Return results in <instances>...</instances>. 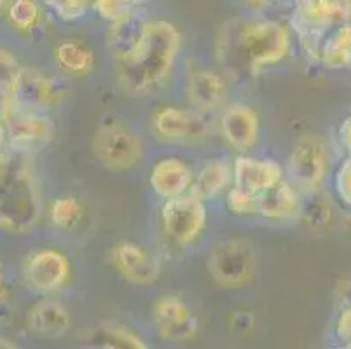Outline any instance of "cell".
<instances>
[{
	"instance_id": "6da1fadb",
	"label": "cell",
	"mask_w": 351,
	"mask_h": 349,
	"mask_svg": "<svg viewBox=\"0 0 351 349\" xmlns=\"http://www.w3.org/2000/svg\"><path fill=\"white\" fill-rule=\"evenodd\" d=\"M292 51V34L278 19L248 18L229 21L219 35L217 53L234 77H255L278 65Z\"/></svg>"
},
{
	"instance_id": "7a4b0ae2",
	"label": "cell",
	"mask_w": 351,
	"mask_h": 349,
	"mask_svg": "<svg viewBox=\"0 0 351 349\" xmlns=\"http://www.w3.org/2000/svg\"><path fill=\"white\" fill-rule=\"evenodd\" d=\"M182 47V35L166 19L147 21L142 43L119 60L121 82L132 93H151L170 77Z\"/></svg>"
},
{
	"instance_id": "3957f363",
	"label": "cell",
	"mask_w": 351,
	"mask_h": 349,
	"mask_svg": "<svg viewBox=\"0 0 351 349\" xmlns=\"http://www.w3.org/2000/svg\"><path fill=\"white\" fill-rule=\"evenodd\" d=\"M43 203L34 175L25 166L0 168V229L5 232H30L39 222Z\"/></svg>"
},
{
	"instance_id": "277c9868",
	"label": "cell",
	"mask_w": 351,
	"mask_h": 349,
	"mask_svg": "<svg viewBox=\"0 0 351 349\" xmlns=\"http://www.w3.org/2000/svg\"><path fill=\"white\" fill-rule=\"evenodd\" d=\"M95 158L112 171L132 169L143 156V145L136 131L117 115H105L93 134Z\"/></svg>"
},
{
	"instance_id": "5b68a950",
	"label": "cell",
	"mask_w": 351,
	"mask_h": 349,
	"mask_svg": "<svg viewBox=\"0 0 351 349\" xmlns=\"http://www.w3.org/2000/svg\"><path fill=\"white\" fill-rule=\"evenodd\" d=\"M161 222L168 239L180 248H187L203 234L208 222L205 201L193 191L165 200L161 208Z\"/></svg>"
},
{
	"instance_id": "8992f818",
	"label": "cell",
	"mask_w": 351,
	"mask_h": 349,
	"mask_svg": "<svg viewBox=\"0 0 351 349\" xmlns=\"http://www.w3.org/2000/svg\"><path fill=\"white\" fill-rule=\"evenodd\" d=\"M327 147L317 136H304L290 152L287 173L290 184L304 194H315L324 185L328 175Z\"/></svg>"
},
{
	"instance_id": "52a82bcc",
	"label": "cell",
	"mask_w": 351,
	"mask_h": 349,
	"mask_svg": "<svg viewBox=\"0 0 351 349\" xmlns=\"http://www.w3.org/2000/svg\"><path fill=\"white\" fill-rule=\"evenodd\" d=\"M206 265L215 283L228 288L241 287L254 274V248L243 239H224L210 250Z\"/></svg>"
},
{
	"instance_id": "ba28073f",
	"label": "cell",
	"mask_w": 351,
	"mask_h": 349,
	"mask_svg": "<svg viewBox=\"0 0 351 349\" xmlns=\"http://www.w3.org/2000/svg\"><path fill=\"white\" fill-rule=\"evenodd\" d=\"M66 95V86L56 77L34 69H21L11 91V107L16 110L44 112L58 107Z\"/></svg>"
},
{
	"instance_id": "9c48e42d",
	"label": "cell",
	"mask_w": 351,
	"mask_h": 349,
	"mask_svg": "<svg viewBox=\"0 0 351 349\" xmlns=\"http://www.w3.org/2000/svg\"><path fill=\"white\" fill-rule=\"evenodd\" d=\"M4 139L16 152L34 154L46 149L54 136V123L44 112H27L9 108L2 121Z\"/></svg>"
},
{
	"instance_id": "30bf717a",
	"label": "cell",
	"mask_w": 351,
	"mask_h": 349,
	"mask_svg": "<svg viewBox=\"0 0 351 349\" xmlns=\"http://www.w3.org/2000/svg\"><path fill=\"white\" fill-rule=\"evenodd\" d=\"M69 278V257L60 250H35L25 257L23 280L32 292L39 293V296H51V293L62 290Z\"/></svg>"
},
{
	"instance_id": "8fae6325",
	"label": "cell",
	"mask_w": 351,
	"mask_h": 349,
	"mask_svg": "<svg viewBox=\"0 0 351 349\" xmlns=\"http://www.w3.org/2000/svg\"><path fill=\"white\" fill-rule=\"evenodd\" d=\"M152 320L159 335L168 342H186L196 337L199 330L197 316L191 311L186 300L175 293H166L156 299Z\"/></svg>"
},
{
	"instance_id": "7c38bea8",
	"label": "cell",
	"mask_w": 351,
	"mask_h": 349,
	"mask_svg": "<svg viewBox=\"0 0 351 349\" xmlns=\"http://www.w3.org/2000/svg\"><path fill=\"white\" fill-rule=\"evenodd\" d=\"M156 134L166 142L193 143L208 136V124L196 110L168 105L152 115Z\"/></svg>"
},
{
	"instance_id": "4fadbf2b",
	"label": "cell",
	"mask_w": 351,
	"mask_h": 349,
	"mask_svg": "<svg viewBox=\"0 0 351 349\" xmlns=\"http://www.w3.org/2000/svg\"><path fill=\"white\" fill-rule=\"evenodd\" d=\"M114 267L133 285H152L161 276V262L151 250L135 241H119L112 248Z\"/></svg>"
},
{
	"instance_id": "5bb4252c",
	"label": "cell",
	"mask_w": 351,
	"mask_h": 349,
	"mask_svg": "<svg viewBox=\"0 0 351 349\" xmlns=\"http://www.w3.org/2000/svg\"><path fill=\"white\" fill-rule=\"evenodd\" d=\"M220 133L231 149L247 154L261 134V121L254 107L247 104L229 105L220 115Z\"/></svg>"
},
{
	"instance_id": "9a60e30c",
	"label": "cell",
	"mask_w": 351,
	"mask_h": 349,
	"mask_svg": "<svg viewBox=\"0 0 351 349\" xmlns=\"http://www.w3.org/2000/svg\"><path fill=\"white\" fill-rule=\"evenodd\" d=\"M285 178V169L274 159H258L241 154L232 161V187L261 194Z\"/></svg>"
},
{
	"instance_id": "2e32d148",
	"label": "cell",
	"mask_w": 351,
	"mask_h": 349,
	"mask_svg": "<svg viewBox=\"0 0 351 349\" xmlns=\"http://www.w3.org/2000/svg\"><path fill=\"white\" fill-rule=\"evenodd\" d=\"M194 171L184 159L168 156L151 168L149 185L156 196L162 201L186 194L193 189Z\"/></svg>"
},
{
	"instance_id": "e0dca14e",
	"label": "cell",
	"mask_w": 351,
	"mask_h": 349,
	"mask_svg": "<svg viewBox=\"0 0 351 349\" xmlns=\"http://www.w3.org/2000/svg\"><path fill=\"white\" fill-rule=\"evenodd\" d=\"M301 192L283 178L267 191L257 194V215L269 220H299L302 215Z\"/></svg>"
},
{
	"instance_id": "ac0fdd59",
	"label": "cell",
	"mask_w": 351,
	"mask_h": 349,
	"mask_svg": "<svg viewBox=\"0 0 351 349\" xmlns=\"http://www.w3.org/2000/svg\"><path fill=\"white\" fill-rule=\"evenodd\" d=\"M28 330L37 337L56 339L70 328V313L62 302L43 299L32 306L27 315Z\"/></svg>"
},
{
	"instance_id": "d6986e66",
	"label": "cell",
	"mask_w": 351,
	"mask_h": 349,
	"mask_svg": "<svg viewBox=\"0 0 351 349\" xmlns=\"http://www.w3.org/2000/svg\"><path fill=\"white\" fill-rule=\"evenodd\" d=\"M187 95L197 112H213L224 105L228 86L219 73L212 70H196L189 77Z\"/></svg>"
},
{
	"instance_id": "ffe728a7",
	"label": "cell",
	"mask_w": 351,
	"mask_h": 349,
	"mask_svg": "<svg viewBox=\"0 0 351 349\" xmlns=\"http://www.w3.org/2000/svg\"><path fill=\"white\" fill-rule=\"evenodd\" d=\"M145 27L147 21L136 9L128 12L126 16L119 18L114 23H110L107 44L108 49L112 51L114 56L117 58V62L130 56L138 47V44L142 43L143 34H145Z\"/></svg>"
},
{
	"instance_id": "44dd1931",
	"label": "cell",
	"mask_w": 351,
	"mask_h": 349,
	"mask_svg": "<svg viewBox=\"0 0 351 349\" xmlns=\"http://www.w3.org/2000/svg\"><path fill=\"white\" fill-rule=\"evenodd\" d=\"M232 185V165L222 158L206 159L199 171L194 175V184L191 191L203 201L213 200Z\"/></svg>"
},
{
	"instance_id": "7402d4cb",
	"label": "cell",
	"mask_w": 351,
	"mask_h": 349,
	"mask_svg": "<svg viewBox=\"0 0 351 349\" xmlns=\"http://www.w3.org/2000/svg\"><path fill=\"white\" fill-rule=\"evenodd\" d=\"M318 62L327 69H351V21L330 28L320 44Z\"/></svg>"
},
{
	"instance_id": "603a6c76",
	"label": "cell",
	"mask_w": 351,
	"mask_h": 349,
	"mask_svg": "<svg viewBox=\"0 0 351 349\" xmlns=\"http://www.w3.org/2000/svg\"><path fill=\"white\" fill-rule=\"evenodd\" d=\"M53 54L60 69L72 75H86L95 67L93 49L77 40H63L54 47Z\"/></svg>"
},
{
	"instance_id": "cb8c5ba5",
	"label": "cell",
	"mask_w": 351,
	"mask_h": 349,
	"mask_svg": "<svg viewBox=\"0 0 351 349\" xmlns=\"http://www.w3.org/2000/svg\"><path fill=\"white\" fill-rule=\"evenodd\" d=\"M93 342H97L100 348H147L145 341L140 335H136L130 326H124L121 323H101Z\"/></svg>"
},
{
	"instance_id": "d4e9b609",
	"label": "cell",
	"mask_w": 351,
	"mask_h": 349,
	"mask_svg": "<svg viewBox=\"0 0 351 349\" xmlns=\"http://www.w3.org/2000/svg\"><path fill=\"white\" fill-rule=\"evenodd\" d=\"M84 219V204L75 196H62L49 208V220L56 229L72 230Z\"/></svg>"
},
{
	"instance_id": "484cf974",
	"label": "cell",
	"mask_w": 351,
	"mask_h": 349,
	"mask_svg": "<svg viewBox=\"0 0 351 349\" xmlns=\"http://www.w3.org/2000/svg\"><path fill=\"white\" fill-rule=\"evenodd\" d=\"M43 4L65 23H75L93 9V0H43Z\"/></svg>"
},
{
	"instance_id": "4316f807",
	"label": "cell",
	"mask_w": 351,
	"mask_h": 349,
	"mask_svg": "<svg viewBox=\"0 0 351 349\" xmlns=\"http://www.w3.org/2000/svg\"><path fill=\"white\" fill-rule=\"evenodd\" d=\"M9 19L20 30H32L40 21V5L37 0H14L9 8Z\"/></svg>"
},
{
	"instance_id": "83f0119b",
	"label": "cell",
	"mask_w": 351,
	"mask_h": 349,
	"mask_svg": "<svg viewBox=\"0 0 351 349\" xmlns=\"http://www.w3.org/2000/svg\"><path fill=\"white\" fill-rule=\"evenodd\" d=\"M226 204L234 215H257V194H250L238 187H231L226 194Z\"/></svg>"
},
{
	"instance_id": "f1b7e54d",
	"label": "cell",
	"mask_w": 351,
	"mask_h": 349,
	"mask_svg": "<svg viewBox=\"0 0 351 349\" xmlns=\"http://www.w3.org/2000/svg\"><path fill=\"white\" fill-rule=\"evenodd\" d=\"M20 72V63L14 54L9 53L8 49H0V91L11 96Z\"/></svg>"
},
{
	"instance_id": "f546056e",
	"label": "cell",
	"mask_w": 351,
	"mask_h": 349,
	"mask_svg": "<svg viewBox=\"0 0 351 349\" xmlns=\"http://www.w3.org/2000/svg\"><path fill=\"white\" fill-rule=\"evenodd\" d=\"M334 27L351 21V0H315Z\"/></svg>"
},
{
	"instance_id": "4dcf8cb0",
	"label": "cell",
	"mask_w": 351,
	"mask_h": 349,
	"mask_svg": "<svg viewBox=\"0 0 351 349\" xmlns=\"http://www.w3.org/2000/svg\"><path fill=\"white\" fill-rule=\"evenodd\" d=\"M93 9L108 23H114L119 18L126 16L128 12L135 11L124 0H93Z\"/></svg>"
},
{
	"instance_id": "1f68e13d",
	"label": "cell",
	"mask_w": 351,
	"mask_h": 349,
	"mask_svg": "<svg viewBox=\"0 0 351 349\" xmlns=\"http://www.w3.org/2000/svg\"><path fill=\"white\" fill-rule=\"evenodd\" d=\"M334 187H336L337 197L351 208V154H348V158L337 168L336 177H334Z\"/></svg>"
},
{
	"instance_id": "d6a6232c",
	"label": "cell",
	"mask_w": 351,
	"mask_h": 349,
	"mask_svg": "<svg viewBox=\"0 0 351 349\" xmlns=\"http://www.w3.org/2000/svg\"><path fill=\"white\" fill-rule=\"evenodd\" d=\"M334 334H336V341L341 346L351 348V307L341 309L339 316H337Z\"/></svg>"
},
{
	"instance_id": "836d02e7",
	"label": "cell",
	"mask_w": 351,
	"mask_h": 349,
	"mask_svg": "<svg viewBox=\"0 0 351 349\" xmlns=\"http://www.w3.org/2000/svg\"><path fill=\"white\" fill-rule=\"evenodd\" d=\"M336 300L339 304L341 309H348L351 307V281L341 283L336 292Z\"/></svg>"
},
{
	"instance_id": "e575fe53",
	"label": "cell",
	"mask_w": 351,
	"mask_h": 349,
	"mask_svg": "<svg viewBox=\"0 0 351 349\" xmlns=\"http://www.w3.org/2000/svg\"><path fill=\"white\" fill-rule=\"evenodd\" d=\"M339 142L348 154H351V114L343 121L339 128Z\"/></svg>"
},
{
	"instance_id": "d590c367",
	"label": "cell",
	"mask_w": 351,
	"mask_h": 349,
	"mask_svg": "<svg viewBox=\"0 0 351 349\" xmlns=\"http://www.w3.org/2000/svg\"><path fill=\"white\" fill-rule=\"evenodd\" d=\"M9 108H11V96L0 91V124H2L4 117L8 115Z\"/></svg>"
},
{
	"instance_id": "8d00e7d4",
	"label": "cell",
	"mask_w": 351,
	"mask_h": 349,
	"mask_svg": "<svg viewBox=\"0 0 351 349\" xmlns=\"http://www.w3.org/2000/svg\"><path fill=\"white\" fill-rule=\"evenodd\" d=\"M124 2H126V4L130 5L132 9H136V8H140V5H142L145 0H124Z\"/></svg>"
},
{
	"instance_id": "74e56055",
	"label": "cell",
	"mask_w": 351,
	"mask_h": 349,
	"mask_svg": "<svg viewBox=\"0 0 351 349\" xmlns=\"http://www.w3.org/2000/svg\"><path fill=\"white\" fill-rule=\"evenodd\" d=\"M247 4L254 5V8H263L264 4H267V0H247Z\"/></svg>"
},
{
	"instance_id": "f35d334b",
	"label": "cell",
	"mask_w": 351,
	"mask_h": 349,
	"mask_svg": "<svg viewBox=\"0 0 351 349\" xmlns=\"http://www.w3.org/2000/svg\"><path fill=\"white\" fill-rule=\"evenodd\" d=\"M2 290H4V278H2V264H0V297H2Z\"/></svg>"
},
{
	"instance_id": "ab89813d",
	"label": "cell",
	"mask_w": 351,
	"mask_h": 349,
	"mask_svg": "<svg viewBox=\"0 0 351 349\" xmlns=\"http://www.w3.org/2000/svg\"><path fill=\"white\" fill-rule=\"evenodd\" d=\"M4 2H5V0H0V8H2V5H4Z\"/></svg>"
},
{
	"instance_id": "60d3db41",
	"label": "cell",
	"mask_w": 351,
	"mask_h": 349,
	"mask_svg": "<svg viewBox=\"0 0 351 349\" xmlns=\"http://www.w3.org/2000/svg\"><path fill=\"white\" fill-rule=\"evenodd\" d=\"M348 224H350V229H351V215H350V219H348Z\"/></svg>"
}]
</instances>
